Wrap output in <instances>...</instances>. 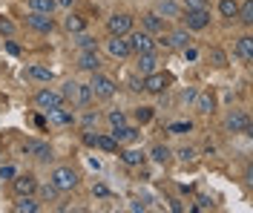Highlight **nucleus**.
<instances>
[{"label":"nucleus","instance_id":"nucleus-35","mask_svg":"<svg viewBox=\"0 0 253 213\" xmlns=\"http://www.w3.org/2000/svg\"><path fill=\"white\" fill-rule=\"evenodd\" d=\"M175 156H178V162L187 164V162H193V159H196V150H193V147H178V150H175Z\"/></svg>","mask_w":253,"mask_h":213},{"label":"nucleus","instance_id":"nucleus-28","mask_svg":"<svg viewBox=\"0 0 253 213\" xmlns=\"http://www.w3.org/2000/svg\"><path fill=\"white\" fill-rule=\"evenodd\" d=\"M236 17L242 20V23H245V26H251V23H253V0H245V3L239 6Z\"/></svg>","mask_w":253,"mask_h":213},{"label":"nucleus","instance_id":"nucleus-34","mask_svg":"<svg viewBox=\"0 0 253 213\" xmlns=\"http://www.w3.org/2000/svg\"><path fill=\"white\" fill-rule=\"evenodd\" d=\"M81 38H78V46L81 49H98V41H95L92 35H84V32H78Z\"/></svg>","mask_w":253,"mask_h":213},{"label":"nucleus","instance_id":"nucleus-21","mask_svg":"<svg viewBox=\"0 0 253 213\" xmlns=\"http://www.w3.org/2000/svg\"><path fill=\"white\" fill-rule=\"evenodd\" d=\"M196 110H199V113H205V115H210L213 110H216V98H213L210 92H202V95H196Z\"/></svg>","mask_w":253,"mask_h":213},{"label":"nucleus","instance_id":"nucleus-9","mask_svg":"<svg viewBox=\"0 0 253 213\" xmlns=\"http://www.w3.org/2000/svg\"><path fill=\"white\" fill-rule=\"evenodd\" d=\"M170 75L167 72H150V75H144V89L147 92H156V95H161L167 86H170Z\"/></svg>","mask_w":253,"mask_h":213},{"label":"nucleus","instance_id":"nucleus-18","mask_svg":"<svg viewBox=\"0 0 253 213\" xmlns=\"http://www.w3.org/2000/svg\"><path fill=\"white\" fill-rule=\"evenodd\" d=\"M49 121H52V124H61V127H66V124H72V121H75V115H72V110L55 107V110H49Z\"/></svg>","mask_w":253,"mask_h":213},{"label":"nucleus","instance_id":"nucleus-10","mask_svg":"<svg viewBox=\"0 0 253 213\" xmlns=\"http://www.w3.org/2000/svg\"><path fill=\"white\" fill-rule=\"evenodd\" d=\"M107 49H110L112 58H129V55H132L126 35H110V41H107Z\"/></svg>","mask_w":253,"mask_h":213},{"label":"nucleus","instance_id":"nucleus-5","mask_svg":"<svg viewBox=\"0 0 253 213\" xmlns=\"http://www.w3.org/2000/svg\"><path fill=\"white\" fill-rule=\"evenodd\" d=\"M224 127L230 132H245V135H251V118H248V113H242V110H233V113L224 118Z\"/></svg>","mask_w":253,"mask_h":213},{"label":"nucleus","instance_id":"nucleus-43","mask_svg":"<svg viewBox=\"0 0 253 213\" xmlns=\"http://www.w3.org/2000/svg\"><path fill=\"white\" fill-rule=\"evenodd\" d=\"M41 193H43V199H55V193H58V187H55V184H46V187H43Z\"/></svg>","mask_w":253,"mask_h":213},{"label":"nucleus","instance_id":"nucleus-4","mask_svg":"<svg viewBox=\"0 0 253 213\" xmlns=\"http://www.w3.org/2000/svg\"><path fill=\"white\" fill-rule=\"evenodd\" d=\"M52 184H55L58 190H72V187H78V173H75L72 167H58V170L52 173Z\"/></svg>","mask_w":253,"mask_h":213},{"label":"nucleus","instance_id":"nucleus-38","mask_svg":"<svg viewBox=\"0 0 253 213\" xmlns=\"http://www.w3.org/2000/svg\"><path fill=\"white\" fill-rule=\"evenodd\" d=\"M110 124L112 127H121V124H126V115L121 113V110H112L110 113Z\"/></svg>","mask_w":253,"mask_h":213},{"label":"nucleus","instance_id":"nucleus-45","mask_svg":"<svg viewBox=\"0 0 253 213\" xmlns=\"http://www.w3.org/2000/svg\"><path fill=\"white\" fill-rule=\"evenodd\" d=\"M95 196H110V190H107V187H104V184H95Z\"/></svg>","mask_w":253,"mask_h":213},{"label":"nucleus","instance_id":"nucleus-13","mask_svg":"<svg viewBox=\"0 0 253 213\" xmlns=\"http://www.w3.org/2000/svg\"><path fill=\"white\" fill-rule=\"evenodd\" d=\"M12 187H15L17 196H32V193L38 190V179H35L32 173H26V176H17V173H15V179H12Z\"/></svg>","mask_w":253,"mask_h":213},{"label":"nucleus","instance_id":"nucleus-11","mask_svg":"<svg viewBox=\"0 0 253 213\" xmlns=\"http://www.w3.org/2000/svg\"><path fill=\"white\" fill-rule=\"evenodd\" d=\"M26 23H29V29H35L38 35H49L52 29H55L52 15H41V12H32V15L26 17Z\"/></svg>","mask_w":253,"mask_h":213},{"label":"nucleus","instance_id":"nucleus-29","mask_svg":"<svg viewBox=\"0 0 253 213\" xmlns=\"http://www.w3.org/2000/svg\"><path fill=\"white\" fill-rule=\"evenodd\" d=\"M29 78H35V81H52L55 75H52V69H46V66H29V72H26Z\"/></svg>","mask_w":253,"mask_h":213},{"label":"nucleus","instance_id":"nucleus-2","mask_svg":"<svg viewBox=\"0 0 253 213\" xmlns=\"http://www.w3.org/2000/svg\"><path fill=\"white\" fill-rule=\"evenodd\" d=\"M89 89H92V95L95 98H104V101H110L112 95H115V81L112 78H107V75H101V72H92V81H89Z\"/></svg>","mask_w":253,"mask_h":213},{"label":"nucleus","instance_id":"nucleus-3","mask_svg":"<svg viewBox=\"0 0 253 213\" xmlns=\"http://www.w3.org/2000/svg\"><path fill=\"white\" fill-rule=\"evenodd\" d=\"M126 41H129V49L135 52V55H144V52L156 49V41H153V35L150 32H129L126 35Z\"/></svg>","mask_w":253,"mask_h":213},{"label":"nucleus","instance_id":"nucleus-19","mask_svg":"<svg viewBox=\"0 0 253 213\" xmlns=\"http://www.w3.org/2000/svg\"><path fill=\"white\" fill-rule=\"evenodd\" d=\"M141 20H144V29L147 32H164V17L158 15V12H147Z\"/></svg>","mask_w":253,"mask_h":213},{"label":"nucleus","instance_id":"nucleus-23","mask_svg":"<svg viewBox=\"0 0 253 213\" xmlns=\"http://www.w3.org/2000/svg\"><path fill=\"white\" fill-rule=\"evenodd\" d=\"M29 9L32 12H41V15H52L58 9V3L55 0H29Z\"/></svg>","mask_w":253,"mask_h":213},{"label":"nucleus","instance_id":"nucleus-31","mask_svg":"<svg viewBox=\"0 0 253 213\" xmlns=\"http://www.w3.org/2000/svg\"><path fill=\"white\" fill-rule=\"evenodd\" d=\"M158 15L161 17H178V6H175L173 0H161V3H158Z\"/></svg>","mask_w":253,"mask_h":213},{"label":"nucleus","instance_id":"nucleus-15","mask_svg":"<svg viewBox=\"0 0 253 213\" xmlns=\"http://www.w3.org/2000/svg\"><path fill=\"white\" fill-rule=\"evenodd\" d=\"M236 58L242 64H253V38L251 35H245V38H239L236 41Z\"/></svg>","mask_w":253,"mask_h":213},{"label":"nucleus","instance_id":"nucleus-47","mask_svg":"<svg viewBox=\"0 0 253 213\" xmlns=\"http://www.w3.org/2000/svg\"><path fill=\"white\" fill-rule=\"evenodd\" d=\"M129 86H132V89H144V78H141V81H138V78H132V81H129Z\"/></svg>","mask_w":253,"mask_h":213},{"label":"nucleus","instance_id":"nucleus-44","mask_svg":"<svg viewBox=\"0 0 253 213\" xmlns=\"http://www.w3.org/2000/svg\"><path fill=\"white\" fill-rule=\"evenodd\" d=\"M184 58H187V61H196V58H199V52L193 49V46H184Z\"/></svg>","mask_w":253,"mask_h":213},{"label":"nucleus","instance_id":"nucleus-25","mask_svg":"<svg viewBox=\"0 0 253 213\" xmlns=\"http://www.w3.org/2000/svg\"><path fill=\"white\" fill-rule=\"evenodd\" d=\"M144 159H147V156H144L141 150H124V153H121V162L129 164V167H138V164H144Z\"/></svg>","mask_w":253,"mask_h":213},{"label":"nucleus","instance_id":"nucleus-37","mask_svg":"<svg viewBox=\"0 0 253 213\" xmlns=\"http://www.w3.org/2000/svg\"><path fill=\"white\" fill-rule=\"evenodd\" d=\"M81 138H84V144H86V147H95V144H98V132H92V127H86Z\"/></svg>","mask_w":253,"mask_h":213},{"label":"nucleus","instance_id":"nucleus-30","mask_svg":"<svg viewBox=\"0 0 253 213\" xmlns=\"http://www.w3.org/2000/svg\"><path fill=\"white\" fill-rule=\"evenodd\" d=\"M219 12H221V17L233 20V17H236V12H239V3H236V0H221V3H219Z\"/></svg>","mask_w":253,"mask_h":213},{"label":"nucleus","instance_id":"nucleus-17","mask_svg":"<svg viewBox=\"0 0 253 213\" xmlns=\"http://www.w3.org/2000/svg\"><path fill=\"white\" fill-rule=\"evenodd\" d=\"M78 66L81 69H86V72H98V66H101V58H98V52L95 49H84L78 58Z\"/></svg>","mask_w":253,"mask_h":213},{"label":"nucleus","instance_id":"nucleus-24","mask_svg":"<svg viewBox=\"0 0 253 213\" xmlns=\"http://www.w3.org/2000/svg\"><path fill=\"white\" fill-rule=\"evenodd\" d=\"M38 211H41V205L32 196H20V202L15 205V213H38Z\"/></svg>","mask_w":253,"mask_h":213},{"label":"nucleus","instance_id":"nucleus-16","mask_svg":"<svg viewBox=\"0 0 253 213\" xmlns=\"http://www.w3.org/2000/svg\"><path fill=\"white\" fill-rule=\"evenodd\" d=\"M110 135L118 141V144H132V141L138 138V130H135V127H126V124H121V127H112Z\"/></svg>","mask_w":253,"mask_h":213},{"label":"nucleus","instance_id":"nucleus-7","mask_svg":"<svg viewBox=\"0 0 253 213\" xmlns=\"http://www.w3.org/2000/svg\"><path fill=\"white\" fill-rule=\"evenodd\" d=\"M35 104H38V110H55V107H63V95L61 92H55V89H41V92H35Z\"/></svg>","mask_w":253,"mask_h":213},{"label":"nucleus","instance_id":"nucleus-40","mask_svg":"<svg viewBox=\"0 0 253 213\" xmlns=\"http://www.w3.org/2000/svg\"><path fill=\"white\" fill-rule=\"evenodd\" d=\"M0 32L12 35V32H15V23H12V20H6V17H0Z\"/></svg>","mask_w":253,"mask_h":213},{"label":"nucleus","instance_id":"nucleus-12","mask_svg":"<svg viewBox=\"0 0 253 213\" xmlns=\"http://www.w3.org/2000/svg\"><path fill=\"white\" fill-rule=\"evenodd\" d=\"M107 32L110 35H129L132 32V15H112L107 20Z\"/></svg>","mask_w":253,"mask_h":213},{"label":"nucleus","instance_id":"nucleus-48","mask_svg":"<svg viewBox=\"0 0 253 213\" xmlns=\"http://www.w3.org/2000/svg\"><path fill=\"white\" fill-rule=\"evenodd\" d=\"M129 211H147V205H144V202H132V205H129Z\"/></svg>","mask_w":253,"mask_h":213},{"label":"nucleus","instance_id":"nucleus-32","mask_svg":"<svg viewBox=\"0 0 253 213\" xmlns=\"http://www.w3.org/2000/svg\"><path fill=\"white\" fill-rule=\"evenodd\" d=\"M95 147L107 150V153H118V141H115L112 135H98V144H95Z\"/></svg>","mask_w":253,"mask_h":213},{"label":"nucleus","instance_id":"nucleus-14","mask_svg":"<svg viewBox=\"0 0 253 213\" xmlns=\"http://www.w3.org/2000/svg\"><path fill=\"white\" fill-rule=\"evenodd\" d=\"M161 46H167V49H184V46H190V32L187 29H178V32L167 35V38H161Z\"/></svg>","mask_w":253,"mask_h":213},{"label":"nucleus","instance_id":"nucleus-50","mask_svg":"<svg viewBox=\"0 0 253 213\" xmlns=\"http://www.w3.org/2000/svg\"><path fill=\"white\" fill-rule=\"evenodd\" d=\"M55 3H58V6H63V9H69V6H72L75 0H55Z\"/></svg>","mask_w":253,"mask_h":213},{"label":"nucleus","instance_id":"nucleus-49","mask_svg":"<svg viewBox=\"0 0 253 213\" xmlns=\"http://www.w3.org/2000/svg\"><path fill=\"white\" fill-rule=\"evenodd\" d=\"M196 95H199L196 89H187V92H184V101H196Z\"/></svg>","mask_w":253,"mask_h":213},{"label":"nucleus","instance_id":"nucleus-36","mask_svg":"<svg viewBox=\"0 0 253 213\" xmlns=\"http://www.w3.org/2000/svg\"><path fill=\"white\" fill-rule=\"evenodd\" d=\"M190 130H193V124H190V121H175V124H170V132H175V135L190 132Z\"/></svg>","mask_w":253,"mask_h":213},{"label":"nucleus","instance_id":"nucleus-42","mask_svg":"<svg viewBox=\"0 0 253 213\" xmlns=\"http://www.w3.org/2000/svg\"><path fill=\"white\" fill-rule=\"evenodd\" d=\"M92 124H98V113H86L84 115V127H92Z\"/></svg>","mask_w":253,"mask_h":213},{"label":"nucleus","instance_id":"nucleus-27","mask_svg":"<svg viewBox=\"0 0 253 213\" xmlns=\"http://www.w3.org/2000/svg\"><path fill=\"white\" fill-rule=\"evenodd\" d=\"M150 156H153V162H158V164H167L170 159H173L170 147H164V144H156V147L150 150Z\"/></svg>","mask_w":253,"mask_h":213},{"label":"nucleus","instance_id":"nucleus-26","mask_svg":"<svg viewBox=\"0 0 253 213\" xmlns=\"http://www.w3.org/2000/svg\"><path fill=\"white\" fill-rule=\"evenodd\" d=\"M207 61L221 69V66H227V55H224V49H219V46H210V49H207Z\"/></svg>","mask_w":253,"mask_h":213},{"label":"nucleus","instance_id":"nucleus-39","mask_svg":"<svg viewBox=\"0 0 253 213\" xmlns=\"http://www.w3.org/2000/svg\"><path fill=\"white\" fill-rule=\"evenodd\" d=\"M15 167H12V164H3V167H0V179H15Z\"/></svg>","mask_w":253,"mask_h":213},{"label":"nucleus","instance_id":"nucleus-46","mask_svg":"<svg viewBox=\"0 0 253 213\" xmlns=\"http://www.w3.org/2000/svg\"><path fill=\"white\" fill-rule=\"evenodd\" d=\"M6 49H9V55H20V46H17V43H12V41L6 43Z\"/></svg>","mask_w":253,"mask_h":213},{"label":"nucleus","instance_id":"nucleus-22","mask_svg":"<svg viewBox=\"0 0 253 213\" xmlns=\"http://www.w3.org/2000/svg\"><path fill=\"white\" fill-rule=\"evenodd\" d=\"M63 26H66V32L78 35V32L86 29V17H84V15H69L66 20H63Z\"/></svg>","mask_w":253,"mask_h":213},{"label":"nucleus","instance_id":"nucleus-20","mask_svg":"<svg viewBox=\"0 0 253 213\" xmlns=\"http://www.w3.org/2000/svg\"><path fill=\"white\" fill-rule=\"evenodd\" d=\"M156 64H158L156 52H144V55H138V72H141V75L156 72Z\"/></svg>","mask_w":253,"mask_h":213},{"label":"nucleus","instance_id":"nucleus-8","mask_svg":"<svg viewBox=\"0 0 253 213\" xmlns=\"http://www.w3.org/2000/svg\"><path fill=\"white\" fill-rule=\"evenodd\" d=\"M184 23H187V32H202L207 23H210V12L207 9H187Z\"/></svg>","mask_w":253,"mask_h":213},{"label":"nucleus","instance_id":"nucleus-41","mask_svg":"<svg viewBox=\"0 0 253 213\" xmlns=\"http://www.w3.org/2000/svg\"><path fill=\"white\" fill-rule=\"evenodd\" d=\"M187 9H207V0H184Z\"/></svg>","mask_w":253,"mask_h":213},{"label":"nucleus","instance_id":"nucleus-33","mask_svg":"<svg viewBox=\"0 0 253 213\" xmlns=\"http://www.w3.org/2000/svg\"><path fill=\"white\" fill-rule=\"evenodd\" d=\"M153 115H156L153 107H138V110H135V121H138V124H147V121H153Z\"/></svg>","mask_w":253,"mask_h":213},{"label":"nucleus","instance_id":"nucleus-6","mask_svg":"<svg viewBox=\"0 0 253 213\" xmlns=\"http://www.w3.org/2000/svg\"><path fill=\"white\" fill-rule=\"evenodd\" d=\"M23 156H32V159H38V162H52V147H49L46 141H23Z\"/></svg>","mask_w":253,"mask_h":213},{"label":"nucleus","instance_id":"nucleus-1","mask_svg":"<svg viewBox=\"0 0 253 213\" xmlns=\"http://www.w3.org/2000/svg\"><path fill=\"white\" fill-rule=\"evenodd\" d=\"M63 101H72V104H78V107H89L92 104V89H89V84H75L69 81L66 86H63Z\"/></svg>","mask_w":253,"mask_h":213}]
</instances>
